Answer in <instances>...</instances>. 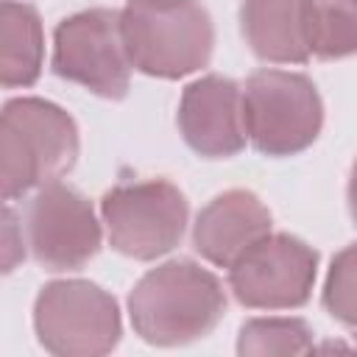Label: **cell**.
I'll return each mask as SVG.
<instances>
[{"mask_svg":"<svg viewBox=\"0 0 357 357\" xmlns=\"http://www.w3.org/2000/svg\"><path fill=\"white\" fill-rule=\"evenodd\" d=\"M226 312L220 279L192 259L148 271L128 296L134 332L151 346H184L206 337Z\"/></svg>","mask_w":357,"mask_h":357,"instance_id":"1","label":"cell"},{"mask_svg":"<svg viewBox=\"0 0 357 357\" xmlns=\"http://www.w3.org/2000/svg\"><path fill=\"white\" fill-rule=\"evenodd\" d=\"M78 159V126L56 103L14 98L0 114V190L14 201L59 181Z\"/></svg>","mask_w":357,"mask_h":357,"instance_id":"2","label":"cell"},{"mask_svg":"<svg viewBox=\"0 0 357 357\" xmlns=\"http://www.w3.org/2000/svg\"><path fill=\"white\" fill-rule=\"evenodd\" d=\"M120 22L128 61L145 75L184 78L212 59L215 28L198 0H128Z\"/></svg>","mask_w":357,"mask_h":357,"instance_id":"3","label":"cell"},{"mask_svg":"<svg viewBox=\"0 0 357 357\" xmlns=\"http://www.w3.org/2000/svg\"><path fill=\"white\" fill-rule=\"evenodd\" d=\"M245 131L265 156H293L310 148L324 126V103L301 73L257 70L243 86Z\"/></svg>","mask_w":357,"mask_h":357,"instance_id":"4","label":"cell"},{"mask_svg":"<svg viewBox=\"0 0 357 357\" xmlns=\"http://www.w3.org/2000/svg\"><path fill=\"white\" fill-rule=\"evenodd\" d=\"M33 329L59 357L109 354L123 335L114 296L86 279L47 282L33 304Z\"/></svg>","mask_w":357,"mask_h":357,"instance_id":"5","label":"cell"},{"mask_svg":"<svg viewBox=\"0 0 357 357\" xmlns=\"http://www.w3.org/2000/svg\"><path fill=\"white\" fill-rule=\"evenodd\" d=\"M100 215L114 251L156 259L173 251L187 229V198L167 178L120 181L100 198Z\"/></svg>","mask_w":357,"mask_h":357,"instance_id":"6","label":"cell"},{"mask_svg":"<svg viewBox=\"0 0 357 357\" xmlns=\"http://www.w3.org/2000/svg\"><path fill=\"white\" fill-rule=\"evenodd\" d=\"M53 73L100 98H126L131 61L120 11L89 8L61 20L53 33Z\"/></svg>","mask_w":357,"mask_h":357,"instance_id":"7","label":"cell"},{"mask_svg":"<svg viewBox=\"0 0 357 357\" xmlns=\"http://www.w3.org/2000/svg\"><path fill=\"white\" fill-rule=\"evenodd\" d=\"M318 254L293 234H265L231 268L229 287L248 310H293L307 304Z\"/></svg>","mask_w":357,"mask_h":357,"instance_id":"8","label":"cell"},{"mask_svg":"<svg viewBox=\"0 0 357 357\" xmlns=\"http://www.w3.org/2000/svg\"><path fill=\"white\" fill-rule=\"evenodd\" d=\"M25 240L45 271H78L100 251V223L78 190L53 181L25 206Z\"/></svg>","mask_w":357,"mask_h":357,"instance_id":"9","label":"cell"},{"mask_svg":"<svg viewBox=\"0 0 357 357\" xmlns=\"http://www.w3.org/2000/svg\"><path fill=\"white\" fill-rule=\"evenodd\" d=\"M184 142L206 159H229L245 148L243 86L223 75H204L184 86L178 100Z\"/></svg>","mask_w":357,"mask_h":357,"instance_id":"10","label":"cell"},{"mask_svg":"<svg viewBox=\"0 0 357 357\" xmlns=\"http://www.w3.org/2000/svg\"><path fill=\"white\" fill-rule=\"evenodd\" d=\"M265 234H271L268 206L248 190H226L198 212L192 245L206 262L231 268Z\"/></svg>","mask_w":357,"mask_h":357,"instance_id":"11","label":"cell"},{"mask_svg":"<svg viewBox=\"0 0 357 357\" xmlns=\"http://www.w3.org/2000/svg\"><path fill=\"white\" fill-rule=\"evenodd\" d=\"M240 31L251 53L273 64H304L312 53L307 45L304 0H245Z\"/></svg>","mask_w":357,"mask_h":357,"instance_id":"12","label":"cell"},{"mask_svg":"<svg viewBox=\"0 0 357 357\" xmlns=\"http://www.w3.org/2000/svg\"><path fill=\"white\" fill-rule=\"evenodd\" d=\"M45 59L42 20L33 6L3 0L0 3V84L20 89L36 84Z\"/></svg>","mask_w":357,"mask_h":357,"instance_id":"13","label":"cell"},{"mask_svg":"<svg viewBox=\"0 0 357 357\" xmlns=\"http://www.w3.org/2000/svg\"><path fill=\"white\" fill-rule=\"evenodd\" d=\"M310 53L318 59H346L357 53V0H304Z\"/></svg>","mask_w":357,"mask_h":357,"instance_id":"14","label":"cell"},{"mask_svg":"<svg viewBox=\"0 0 357 357\" xmlns=\"http://www.w3.org/2000/svg\"><path fill=\"white\" fill-rule=\"evenodd\" d=\"M312 351V329L301 318H251L240 326L237 354H307Z\"/></svg>","mask_w":357,"mask_h":357,"instance_id":"15","label":"cell"},{"mask_svg":"<svg viewBox=\"0 0 357 357\" xmlns=\"http://www.w3.org/2000/svg\"><path fill=\"white\" fill-rule=\"evenodd\" d=\"M324 307L335 321L357 326V243L335 254L324 282Z\"/></svg>","mask_w":357,"mask_h":357,"instance_id":"16","label":"cell"},{"mask_svg":"<svg viewBox=\"0 0 357 357\" xmlns=\"http://www.w3.org/2000/svg\"><path fill=\"white\" fill-rule=\"evenodd\" d=\"M25 257V248H22V231L17 226V215L6 206L3 209V271L11 273L14 265Z\"/></svg>","mask_w":357,"mask_h":357,"instance_id":"17","label":"cell"},{"mask_svg":"<svg viewBox=\"0 0 357 357\" xmlns=\"http://www.w3.org/2000/svg\"><path fill=\"white\" fill-rule=\"evenodd\" d=\"M346 198H349V212H351V220H354V226H357V159H354V165H351V173H349Z\"/></svg>","mask_w":357,"mask_h":357,"instance_id":"18","label":"cell"},{"mask_svg":"<svg viewBox=\"0 0 357 357\" xmlns=\"http://www.w3.org/2000/svg\"><path fill=\"white\" fill-rule=\"evenodd\" d=\"M354 340H357V335H354Z\"/></svg>","mask_w":357,"mask_h":357,"instance_id":"19","label":"cell"}]
</instances>
